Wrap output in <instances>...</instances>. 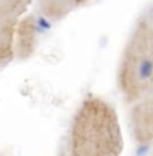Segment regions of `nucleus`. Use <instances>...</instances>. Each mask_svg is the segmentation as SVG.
<instances>
[{
    "instance_id": "obj_1",
    "label": "nucleus",
    "mask_w": 153,
    "mask_h": 156,
    "mask_svg": "<svg viewBox=\"0 0 153 156\" xmlns=\"http://www.w3.org/2000/svg\"><path fill=\"white\" fill-rule=\"evenodd\" d=\"M123 147L114 105L100 95H87L71 118L65 152L72 156H116L123 152Z\"/></svg>"
},
{
    "instance_id": "obj_2",
    "label": "nucleus",
    "mask_w": 153,
    "mask_h": 156,
    "mask_svg": "<svg viewBox=\"0 0 153 156\" xmlns=\"http://www.w3.org/2000/svg\"><path fill=\"white\" fill-rule=\"evenodd\" d=\"M116 87L127 105L153 92V22L141 15L122 48Z\"/></svg>"
},
{
    "instance_id": "obj_3",
    "label": "nucleus",
    "mask_w": 153,
    "mask_h": 156,
    "mask_svg": "<svg viewBox=\"0 0 153 156\" xmlns=\"http://www.w3.org/2000/svg\"><path fill=\"white\" fill-rule=\"evenodd\" d=\"M129 130L140 147H153V92L129 105Z\"/></svg>"
},
{
    "instance_id": "obj_4",
    "label": "nucleus",
    "mask_w": 153,
    "mask_h": 156,
    "mask_svg": "<svg viewBox=\"0 0 153 156\" xmlns=\"http://www.w3.org/2000/svg\"><path fill=\"white\" fill-rule=\"evenodd\" d=\"M38 45V26L35 16L23 14L18 19L15 29V58L29 60L35 53Z\"/></svg>"
},
{
    "instance_id": "obj_5",
    "label": "nucleus",
    "mask_w": 153,
    "mask_h": 156,
    "mask_svg": "<svg viewBox=\"0 0 153 156\" xmlns=\"http://www.w3.org/2000/svg\"><path fill=\"white\" fill-rule=\"evenodd\" d=\"M38 14L47 22H60L85 7L91 0H33Z\"/></svg>"
},
{
    "instance_id": "obj_6",
    "label": "nucleus",
    "mask_w": 153,
    "mask_h": 156,
    "mask_svg": "<svg viewBox=\"0 0 153 156\" xmlns=\"http://www.w3.org/2000/svg\"><path fill=\"white\" fill-rule=\"evenodd\" d=\"M19 18H11L0 22V69L15 60V29Z\"/></svg>"
},
{
    "instance_id": "obj_7",
    "label": "nucleus",
    "mask_w": 153,
    "mask_h": 156,
    "mask_svg": "<svg viewBox=\"0 0 153 156\" xmlns=\"http://www.w3.org/2000/svg\"><path fill=\"white\" fill-rule=\"evenodd\" d=\"M33 0H0V22L19 18L29 11Z\"/></svg>"
}]
</instances>
